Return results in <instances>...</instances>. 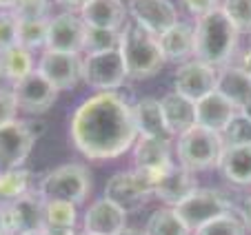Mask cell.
<instances>
[{
	"label": "cell",
	"instance_id": "1",
	"mask_svg": "<svg viewBox=\"0 0 251 235\" xmlns=\"http://www.w3.org/2000/svg\"><path fill=\"white\" fill-rule=\"evenodd\" d=\"M69 133L74 146L96 162L120 158L140 138L133 107L118 91H104L87 98L71 116Z\"/></svg>",
	"mask_w": 251,
	"mask_h": 235
},
{
	"label": "cell",
	"instance_id": "2",
	"mask_svg": "<svg viewBox=\"0 0 251 235\" xmlns=\"http://www.w3.org/2000/svg\"><path fill=\"white\" fill-rule=\"evenodd\" d=\"M196 58L211 67H225L238 49L240 31L233 27L227 14L216 9L202 18H196Z\"/></svg>",
	"mask_w": 251,
	"mask_h": 235
},
{
	"label": "cell",
	"instance_id": "3",
	"mask_svg": "<svg viewBox=\"0 0 251 235\" xmlns=\"http://www.w3.org/2000/svg\"><path fill=\"white\" fill-rule=\"evenodd\" d=\"M118 49L123 53L127 78L133 80H145L160 73L162 65L167 62L158 38L136 23H127L123 27Z\"/></svg>",
	"mask_w": 251,
	"mask_h": 235
},
{
	"label": "cell",
	"instance_id": "4",
	"mask_svg": "<svg viewBox=\"0 0 251 235\" xmlns=\"http://www.w3.org/2000/svg\"><path fill=\"white\" fill-rule=\"evenodd\" d=\"M91 191V171L85 164H62L49 171L38 187V195L49 200H62L71 204H82Z\"/></svg>",
	"mask_w": 251,
	"mask_h": 235
},
{
	"label": "cell",
	"instance_id": "5",
	"mask_svg": "<svg viewBox=\"0 0 251 235\" xmlns=\"http://www.w3.org/2000/svg\"><path fill=\"white\" fill-rule=\"evenodd\" d=\"M176 153L180 166L189 171H207L218 166L220 153H223V140L220 133H213L204 127L194 124L185 133L178 136Z\"/></svg>",
	"mask_w": 251,
	"mask_h": 235
},
{
	"label": "cell",
	"instance_id": "6",
	"mask_svg": "<svg viewBox=\"0 0 251 235\" xmlns=\"http://www.w3.org/2000/svg\"><path fill=\"white\" fill-rule=\"evenodd\" d=\"M127 78L125 60L120 49H109V51L98 53H85L82 58V82L98 94L104 91H118Z\"/></svg>",
	"mask_w": 251,
	"mask_h": 235
},
{
	"label": "cell",
	"instance_id": "7",
	"mask_svg": "<svg viewBox=\"0 0 251 235\" xmlns=\"http://www.w3.org/2000/svg\"><path fill=\"white\" fill-rule=\"evenodd\" d=\"M176 213L182 220V224L187 226V231L196 233L198 229L213 222L216 217H223L227 213H231V204L216 188H196L185 202H180L176 207Z\"/></svg>",
	"mask_w": 251,
	"mask_h": 235
},
{
	"label": "cell",
	"instance_id": "8",
	"mask_svg": "<svg viewBox=\"0 0 251 235\" xmlns=\"http://www.w3.org/2000/svg\"><path fill=\"white\" fill-rule=\"evenodd\" d=\"M153 195V180L140 171H120L104 184V198L118 204L125 213L138 211Z\"/></svg>",
	"mask_w": 251,
	"mask_h": 235
},
{
	"label": "cell",
	"instance_id": "9",
	"mask_svg": "<svg viewBox=\"0 0 251 235\" xmlns=\"http://www.w3.org/2000/svg\"><path fill=\"white\" fill-rule=\"evenodd\" d=\"M174 87L176 94H180L182 98L198 102L204 95H209L211 91H216L218 87V71L216 67L207 65L202 60H187L182 62L174 73Z\"/></svg>",
	"mask_w": 251,
	"mask_h": 235
},
{
	"label": "cell",
	"instance_id": "10",
	"mask_svg": "<svg viewBox=\"0 0 251 235\" xmlns=\"http://www.w3.org/2000/svg\"><path fill=\"white\" fill-rule=\"evenodd\" d=\"M36 71L45 75L58 91L74 89L82 80V58L78 53L45 49L38 65H36Z\"/></svg>",
	"mask_w": 251,
	"mask_h": 235
},
{
	"label": "cell",
	"instance_id": "11",
	"mask_svg": "<svg viewBox=\"0 0 251 235\" xmlns=\"http://www.w3.org/2000/svg\"><path fill=\"white\" fill-rule=\"evenodd\" d=\"M36 142V133L27 122H11L0 129V171L20 169Z\"/></svg>",
	"mask_w": 251,
	"mask_h": 235
},
{
	"label": "cell",
	"instance_id": "12",
	"mask_svg": "<svg viewBox=\"0 0 251 235\" xmlns=\"http://www.w3.org/2000/svg\"><path fill=\"white\" fill-rule=\"evenodd\" d=\"M171 166L174 162H171L169 142L158 138H138L133 144V169L149 175L153 180V187Z\"/></svg>",
	"mask_w": 251,
	"mask_h": 235
},
{
	"label": "cell",
	"instance_id": "13",
	"mask_svg": "<svg viewBox=\"0 0 251 235\" xmlns=\"http://www.w3.org/2000/svg\"><path fill=\"white\" fill-rule=\"evenodd\" d=\"M2 209H5L7 235H23L45 229V200L38 193H29L18 202L7 204Z\"/></svg>",
	"mask_w": 251,
	"mask_h": 235
},
{
	"label": "cell",
	"instance_id": "14",
	"mask_svg": "<svg viewBox=\"0 0 251 235\" xmlns=\"http://www.w3.org/2000/svg\"><path fill=\"white\" fill-rule=\"evenodd\" d=\"M11 89H14L18 109H23V111H27V113L49 111L58 98V89L45 75H40L38 71H33V73H29L27 78H23L20 82H16Z\"/></svg>",
	"mask_w": 251,
	"mask_h": 235
},
{
	"label": "cell",
	"instance_id": "15",
	"mask_svg": "<svg viewBox=\"0 0 251 235\" xmlns=\"http://www.w3.org/2000/svg\"><path fill=\"white\" fill-rule=\"evenodd\" d=\"M129 14L133 16V23L156 38L178 23V11L169 0H129Z\"/></svg>",
	"mask_w": 251,
	"mask_h": 235
},
{
	"label": "cell",
	"instance_id": "16",
	"mask_svg": "<svg viewBox=\"0 0 251 235\" xmlns=\"http://www.w3.org/2000/svg\"><path fill=\"white\" fill-rule=\"evenodd\" d=\"M82 38H85V23L76 14H58L49 18V36H47V49L51 51H65V53H78L82 51Z\"/></svg>",
	"mask_w": 251,
	"mask_h": 235
},
{
	"label": "cell",
	"instance_id": "17",
	"mask_svg": "<svg viewBox=\"0 0 251 235\" xmlns=\"http://www.w3.org/2000/svg\"><path fill=\"white\" fill-rule=\"evenodd\" d=\"M236 113H238L236 104L216 89L196 102V124L209 129L213 133H220Z\"/></svg>",
	"mask_w": 251,
	"mask_h": 235
},
{
	"label": "cell",
	"instance_id": "18",
	"mask_svg": "<svg viewBox=\"0 0 251 235\" xmlns=\"http://www.w3.org/2000/svg\"><path fill=\"white\" fill-rule=\"evenodd\" d=\"M125 220H127V213L114 204L111 200L102 198L96 200L85 213V231L94 235H116L118 231L125 229Z\"/></svg>",
	"mask_w": 251,
	"mask_h": 235
},
{
	"label": "cell",
	"instance_id": "19",
	"mask_svg": "<svg viewBox=\"0 0 251 235\" xmlns=\"http://www.w3.org/2000/svg\"><path fill=\"white\" fill-rule=\"evenodd\" d=\"M194 171L185 169L180 164H174L153 187V195L167 202L171 209H176L180 202H185L191 193L196 191V180H194Z\"/></svg>",
	"mask_w": 251,
	"mask_h": 235
},
{
	"label": "cell",
	"instance_id": "20",
	"mask_svg": "<svg viewBox=\"0 0 251 235\" xmlns=\"http://www.w3.org/2000/svg\"><path fill=\"white\" fill-rule=\"evenodd\" d=\"M133 120L138 127V136L158 138V140L171 142V131L167 127L162 104L158 98H140L133 104Z\"/></svg>",
	"mask_w": 251,
	"mask_h": 235
},
{
	"label": "cell",
	"instance_id": "21",
	"mask_svg": "<svg viewBox=\"0 0 251 235\" xmlns=\"http://www.w3.org/2000/svg\"><path fill=\"white\" fill-rule=\"evenodd\" d=\"M158 43H160V49L167 60L182 65L191 56H196V29L194 24L178 20L169 31L158 38Z\"/></svg>",
	"mask_w": 251,
	"mask_h": 235
},
{
	"label": "cell",
	"instance_id": "22",
	"mask_svg": "<svg viewBox=\"0 0 251 235\" xmlns=\"http://www.w3.org/2000/svg\"><path fill=\"white\" fill-rule=\"evenodd\" d=\"M125 5L123 0H89L80 9V18L89 27H102L118 31L125 24Z\"/></svg>",
	"mask_w": 251,
	"mask_h": 235
},
{
	"label": "cell",
	"instance_id": "23",
	"mask_svg": "<svg viewBox=\"0 0 251 235\" xmlns=\"http://www.w3.org/2000/svg\"><path fill=\"white\" fill-rule=\"evenodd\" d=\"M216 89L229 98L240 111L251 102V75H247L238 65H225L218 71V87Z\"/></svg>",
	"mask_w": 251,
	"mask_h": 235
},
{
	"label": "cell",
	"instance_id": "24",
	"mask_svg": "<svg viewBox=\"0 0 251 235\" xmlns=\"http://www.w3.org/2000/svg\"><path fill=\"white\" fill-rule=\"evenodd\" d=\"M160 104L171 136H180L196 124V104L191 100L182 98L180 94L171 91L165 98H160Z\"/></svg>",
	"mask_w": 251,
	"mask_h": 235
},
{
	"label": "cell",
	"instance_id": "25",
	"mask_svg": "<svg viewBox=\"0 0 251 235\" xmlns=\"http://www.w3.org/2000/svg\"><path fill=\"white\" fill-rule=\"evenodd\" d=\"M218 169L229 182L251 184V146H225Z\"/></svg>",
	"mask_w": 251,
	"mask_h": 235
},
{
	"label": "cell",
	"instance_id": "26",
	"mask_svg": "<svg viewBox=\"0 0 251 235\" xmlns=\"http://www.w3.org/2000/svg\"><path fill=\"white\" fill-rule=\"evenodd\" d=\"M33 71H36V62H33V56L29 49L16 45V47L0 51V80L16 85Z\"/></svg>",
	"mask_w": 251,
	"mask_h": 235
},
{
	"label": "cell",
	"instance_id": "27",
	"mask_svg": "<svg viewBox=\"0 0 251 235\" xmlns=\"http://www.w3.org/2000/svg\"><path fill=\"white\" fill-rule=\"evenodd\" d=\"M29 182H31V173L25 169L0 171V207L14 204L29 195Z\"/></svg>",
	"mask_w": 251,
	"mask_h": 235
},
{
	"label": "cell",
	"instance_id": "28",
	"mask_svg": "<svg viewBox=\"0 0 251 235\" xmlns=\"http://www.w3.org/2000/svg\"><path fill=\"white\" fill-rule=\"evenodd\" d=\"M49 18H20L18 16V45L29 51L47 49Z\"/></svg>",
	"mask_w": 251,
	"mask_h": 235
},
{
	"label": "cell",
	"instance_id": "29",
	"mask_svg": "<svg viewBox=\"0 0 251 235\" xmlns=\"http://www.w3.org/2000/svg\"><path fill=\"white\" fill-rule=\"evenodd\" d=\"M145 233L147 235H189V231H187V226L178 217L176 209L167 207L151 213V217L147 220V226H145Z\"/></svg>",
	"mask_w": 251,
	"mask_h": 235
},
{
	"label": "cell",
	"instance_id": "30",
	"mask_svg": "<svg viewBox=\"0 0 251 235\" xmlns=\"http://www.w3.org/2000/svg\"><path fill=\"white\" fill-rule=\"evenodd\" d=\"M118 45H120V31L85 24V38H82V51L85 53L109 51V49H118Z\"/></svg>",
	"mask_w": 251,
	"mask_h": 235
},
{
	"label": "cell",
	"instance_id": "31",
	"mask_svg": "<svg viewBox=\"0 0 251 235\" xmlns=\"http://www.w3.org/2000/svg\"><path fill=\"white\" fill-rule=\"evenodd\" d=\"M220 140H223V149L225 146H251V118L238 111L220 131Z\"/></svg>",
	"mask_w": 251,
	"mask_h": 235
},
{
	"label": "cell",
	"instance_id": "32",
	"mask_svg": "<svg viewBox=\"0 0 251 235\" xmlns=\"http://www.w3.org/2000/svg\"><path fill=\"white\" fill-rule=\"evenodd\" d=\"M76 217V204L62 202V200L45 202V226H74Z\"/></svg>",
	"mask_w": 251,
	"mask_h": 235
},
{
	"label": "cell",
	"instance_id": "33",
	"mask_svg": "<svg viewBox=\"0 0 251 235\" xmlns=\"http://www.w3.org/2000/svg\"><path fill=\"white\" fill-rule=\"evenodd\" d=\"M223 11L240 33H251V0H223Z\"/></svg>",
	"mask_w": 251,
	"mask_h": 235
},
{
	"label": "cell",
	"instance_id": "34",
	"mask_svg": "<svg viewBox=\"0 0 251 235\" xmlns=\"http://www.w3.org/2000/svg\"><path fill=\"white\" fill-rule=\"evenodd\" d=\"M245 222H240L233 213H227V215L216 217L213 222L198 229L196 235H245Z\"/></svg>",
	"mask_w": 251,
	"mask_h": 235
},
{
	"label": "cell",
	"instance_id": "35",
	"mask_svg": "<svg viewBox=\"0 0 251 235\" xmlns=\"http://www.w3.org/2000/svg\"><path fill=\"white\" fill-rule=\"evenodd\" d=\"M18 45V14L0 11V51Z\"/></svg>",
	"mask_w": 251,
	"mask_h": 235
},
{
	"label": "cell",
	"instance_id": "36",
	"mask_svg": "<svg viewBox=\"0 0 251 235\" xmlns=\"http://www.w3.org/2000/svg\"><path fill=\"white\" fill-rule=\"evenodd\" d=\"M16 113H18V102H16L14 89L0 87V129L16 122Z\"/></svg>",
	"mask_w": 251,
	"mask_h": 235
},
{
	"label": "cell",
	"instance_id": "37",
	"mask_svg": "<svg viewBox=\"0 0 251 235\" xmlns=\"http://www.w3.org/2000/svg\"><path fill=\"white\" fill-rule=\"evenodd\" d=\"M14 11L20 18H49V0H18Z\"/></svg>",
	"mask_w": 251,
	"mask_h": 235
},
{
	"label": "cell",
	"instance_id": "38",
	"mask_svg": "<svg viewBox=\"0 0 251 235\" xmlns=\"http://www.w3.org/2000/svg\"><path fill=\"white\" fill-rule=\"evenodd\" d=\"M185 9L196 18H202L207 14H213L216 9H220V0H182Z\"/></svg>",
	"mask_w": 251,
	"mask_h": 235
},
{
	"label": "cell",
	"instance_id": "39",
	"mask_svg": "<svg viewBox=\"0 0 251 235\" xmlns=\"http://www.w3.org/2000/svg\"><path fill=\"white\" fill-rule=\"evenodd\" d=\"M43 233L45 235H78L74 231V226H45Z\"/></svg>",
	"mask_w": 251,
	"mask_h": 235
},
{
	"label": "cell",
	"instance_id": "40",
	"mask_svg": "<svg viewBox=\"0 0 251 235\" xmlns=\"http://www.w3.org/2000/svg\"><path fill=\"white\" fill-rule=\"evenodd\" d=\"M56 2L60 7H65V9H69V14H71V11H80L89 0H56Z\"/></svg>",
	"mask_w": 251,
	"mask_h": 235
},
{
	"label": "cell",
	"instance_id": "41",
	"mask_svg": "<svg viewBox=\"0 0 251 235\" xmlns=\"http://www.w3.org/2000/svg\"><path fill=\"white\" fill-rule=\"evenodd\" d=\"M238 67H240L242 71H245L247 75H251V47L245 49V51L240 53V60H238Z\"/></svg>",
	"mask_w": 251,
	"mask_h": 235
},
{
	"label": "cell",
	"instance_id": "42",
	"mask_svg": "<svg viewBox=\"0 0 251 235\" xmlns=\"http://www.w3.org/2000/svg\"><path fill=\"white\" fill-rule=\"evenodd\" d=\"M242 222H245L247 229H251V198L245 200V204H242Z\"/></svg>",
	"mask_w": 251,
	"mask_h": 235
},
{
	"label": "cell",
	"instance_id": "43",
	"mask_svg": "<svg viewBox=\"0 0 251 235\" xmlns=\"http://www.w3.org/2000/svg\"><path fill=\"white\" fill-rule=\"evenodd\" d=\"M18 0H0V11H14Z\"/></svg>",
	"mask_w": 251,
	"mask_h": 235
},
{
	"label": "cell",
	"instance_id": "44",
	"mask_svg": "<svg viewBox=\"0 0 251 235\" xmlns=\"http://www.w3.org/2000/svg\"><path fill=\"white\" fill-rule=\"evenodd\" d=\"M116 235H147L145 233V231H138V229H127V226H125L123 231H118V233Z\"/></svg>",
	"mask_w": 251,
	"mask_h": 235
},
{
	"label": "cell",
	"instance_id": "45",
	"mask_svg": "<svg viewBox=\"0 0 251 235\" xmlns=\"http://www.w3.org/2000/svg\"><path fill=\"white\" fill-rule=\"evenodd\" d=\"M0 235H7V222H5V209L0 207Z\"/></svg>",
	"mask_w": 251,
	"mask_h": 235
},
{
	"label": "cell",
	"instance_id": "46",
	"mask_svg": "<svg viewBox=\"0 0 251 235\" xmlns=\"http://www.w3.org/2000/svg\"><path fill=\"white\" fill-rule=\"evenodd\" d=\"M240 111H242V113H245V116H247V118H251V102H249V104H245V107H242V109H240Z\"/></svg>",
	"mask_w": 251,
	"mask_h": 235
},
{
	"label": "cell",
	"instance_id": "47",
	"mask_svg": "<svg viewBox=\"0 0 251 235\" xmlns=\"http://www.w3.org/2000/svg\"><path fill=\"white\" fill-rule=\"evenodd\" d=\"M23 235H45L43 231H33V233H23Z\"/></svg>",
	"mask_w": 251,
	"mask_h": 235
},
{
	"label": "cell",
	"instance_id": "48",
	"mask_svg": "<svg viewBox=\"0 0 251 235\" xmlns=\"http://www.w3.org/2000/svg\"><path fill=\"white\" fill-rule=\"evenodd\" d=\"M80 235H94V233H87V231H85V233H80Z\"/></svg>",
	"mask_w": 251,
	"mask_h": 235
}]
</instances>
